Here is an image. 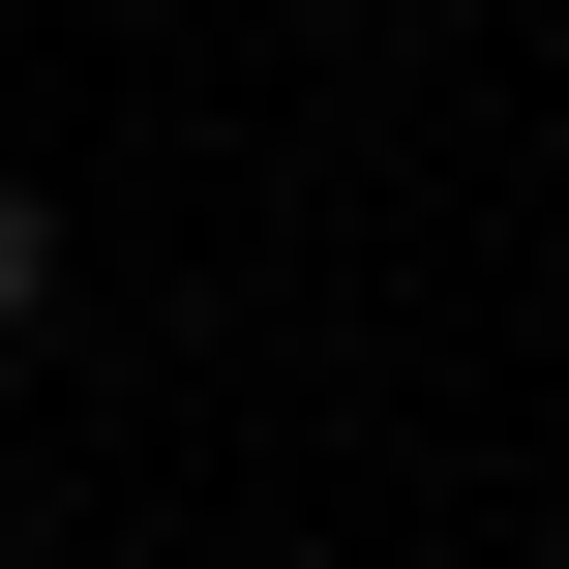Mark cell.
I'll return each instance as SVG.
<instances>
[{"label":"cell","mask_w":569,"mask_h":569,"mask_svg":"<svg viewBox=\"0 0 569 569\" xmlns=\"http://www.w3.org/2000/svg\"><path fill=\"white\" fill-rule=\"evenodd\" d=\"M540 569H569V540H540Z\"/></svg>","instance_id":"cell-2"},{"label":"cell","mask_w":569,"mask_h":569,"mask_svg":"<svg viewBox=\"0 0 569 569\" xmlns=\"http://www.w3.org/2000/svg\"><path fill=\"white\" fill-rule=\"evenodd\" d=\"M30 300H60V210H30V180H0V330H30Z\"/></svg>","instance_id":"cell-1"}]
</instances>
